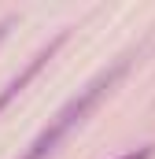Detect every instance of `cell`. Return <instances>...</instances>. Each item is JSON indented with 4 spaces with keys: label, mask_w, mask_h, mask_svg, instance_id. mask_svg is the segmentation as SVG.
I'll return each instance as SVG.
<instances>
[{
    "label": "cell",
    "mask_w": 155,
    "mask_h": 159,
    "mask_svg": "<svg viewBox=\"0 0 155 159\" xmlns=\"http://www.w3.org/2000/svg\"><path fill=\"white\" fill-rule=\"evenodd\" d=\"M122 70H126V63H118V67H111V70L96 74V78L89 81V85L78 93L74 100H67V104H63V107L48 119V126H44L37 137L30 141V148H26L19 159H48L55 148H59V144H63V137H67L78 122H81L89 111H92V107H96V100H100V96H104V93H107V89L118 81V74H122Z\"/></svg>",
    "instance_id": "1"
},
{
    "label": "cell",
    "mask_w": 155,
    "mask_h": 159,
    "mask_svg": "<svg viewBox=\"0 0 155 159\" xmlns=\"http://www.w3.org/2000/svg\"><path fill=\"white\" fill-rule=\"evenodd\" d=\"M59 44H63V37H55L52 44H48V48H41L37 56H33V59H30V63H26V67H22L15 78L7 81L4 89H0V111H4V107H7V104H11V100H15V96H19V93H22V89H26V85H30L33 78H37V70L44 67V63H48V59H52V56H55V52H59Z\"/></svg>",
    "instance_id": "2"
},
{
    "label": "cell",
    "mask_w": 155,
    "mask_h": 159,
    "mask_svg": "<svg viewBox=\"0 0 155 159\" xmlns=\"http://www.w3.org/2000/svg\"><path fill=\"white\" fill-rule=\"evenodd\" d=\"M118 159H152V144H144V148H133V152H126V156Z\"/></svg>",
    "instance_id": "3"
},
{
    "label": "cell",
    "mask_w": 155,
    "mask_h": 159,
    "mask_svg": "<svg viewBox=\"0 0 155 159\" xmlns=\"http://www.w3.org/2000/svg\"><path fill=\"white\" fill-rule=\"evenodd\" d=\"M7 26H11V22L4 19V22H0V41H4V34H7Z\"/></svg>",
    "instance_id": "4"
}]
</instances>
